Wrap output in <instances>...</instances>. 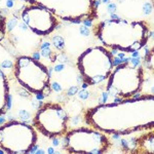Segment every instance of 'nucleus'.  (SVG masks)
I'll list each match as a JSON object with an SVG mask.
<instances>
[{
  "instance_id": "f257e3e1",
  "label": "nucleus",
  "mask_w": 154,
  "mask_h": 154,
  "mask_svg": "<svg viewBox=\"0 0 154 154\" xmlns=\"http://www.w3.org/2000/svg\"><path fill=\"white\" fill-rule=\"evenodd\" d=\"M85 122L109 135L125 136L154 128V96L123 99L116 103L101 104L84 114Z\"/></svg>"
},
{
  "instance_id": "f03ea898",
  "label": "nucleus",
  "mask_w": 154,
  "mask_h": 154,
  "mask_svg": "<svg viewBox=\"0 0 154 154\" xmlns=\"http://www.w3.org/2000/svg\"><path fill=\"white\" fill-rule=\"evenodd\" d=\"M94 33L102 45L122 53H136L147 44L150 27L145 21L108 19L94 28Z\"/></svg>"
},
{
  "instance_id": "7ed1b4c3",
  "label": "nucleus",
  "mask_w": 154,
  "mask_h": 154,
  "mask_svg": "<svg viewBox=\"0 0 154 154\" xmlns=\"http://www.w3.org/2000/svg\"><path fill=\"white\" fill-rule=\"evenodd\" d=\"M76 66L84 83L97 85L107 80L113 70L112 54L103 45L88 48L79 54Z\"/></svg>"
},
{
  "instance_id": "20e7f679",
  "label": "nucleus",
  "mask_w": 154,
  "mask_h": 154,
  "mask_svg": "<svg viewBox=\"0 0 154 154\" xmlns=\"http://www.w3.org/2000/svg\"><path fill=\"white\" fill-rule=\"evenodd\" d=\"M14 75L20 85L35 96L51 91V74L44 64L29 56H21L14 64Z\"/></svg>"
},
{
  "instance_id": "39448f33",
  "label": "nucleus",
  "mask_w": 154,
  "mask_h": 154,
  "mask_svg": "<svg viewBox=\"0 0 154 154\" xmlns=\"http://www.w3.org/2000/svg\"><path fill=\"white\" fill-rule=\"evenodd\" d=\"M145 74L141 64L123 62L113 68L107 79V91L110 95L120 99H130L140 93Z\"/></svg>"
},
{
  "instance_id": "423d86ee",
  "label": "nucleus",
  "mask_w": 154,
  "mask_h": 154,
  "mask_svg": "<svg viewBox=\"0 0 154 154\" xmlns=\"http://www.w3.org/2000/svg\"><path fill=\"white\" fill-rule=\"evenodd\" d=\"M37 141L35 128L26 122L11 120L0 126V149L5 153H29L35 148Z\"/></svg>"
},
{
  "instance_id": "0eeeda50",
  "label": "nucleus",
  "mask_w": 154,
  "mask_h": 154,
  "mask_svg": "<svg viewBox=\"0 0 154 154\" xmlns=\"http://www.w3.org/2000/svg\"><path fill=\"white\" fill-rule=\"evenodd\" d=\"M32 5L42 6L62 21L82 23L97 17L95 0H24Z\"/></svg>"
},
{
  "instance_id": "6e6552de",
  "label": "nucleus",
  "mask_w": 154,
  "mask_h": 154,
  "mask_svg": "<svg viewBox=\"0 0 154 154\" xmlns=\"http://www.w3.org/2000/svg\"><path fill=\"white\" fill-rule=\"evenodd\" d=\"M112 146L105 133L96 128H80L67 131L64 149L74 154H103Z\"/></svg>"
},
{
  "instance_id": "1a4fd4ad",
  "label": "nucleus",
  "mask_w": 154,
  "mask_h": 154,
  "mask_svg": "<svg viewBox=\"0 0 154 154\" xmlns=\"http://www.w3.org/2000/svg\"><path fill=\"white\" fill-rule=\"evenodd\" d=\"M69 115L66 109L57 103L42 105L33 118V126L46 138L54 139L66 135Z\"/></svg>"
},
{
  "instance_id": "9d476101",
  "label": "nucleus",
  "mask_w": 154,
  "mask_h": 154,
  "mask_svg": "<svg viewBox=\"0 0 154 154\" xmlns=\"http://www.w3.org/2000/svg\"><path fill=\"white\" fill-rule=\"evenodd\" d=\"M21 19L24 24L38 36L49 35L59 25V20L53 12L42 6L32 4L23 9Z\"/></svg>"
},
{
  "instance_id": "9b49d317",
  "label": "nucleus",
  "mask_w": 154,
  "mask_h": 154,
  "mask_svg": "<svg viewBox=\"0 0 154 154\" xmlns=\"http://www.w3.org/2000/svg\"><path fill=\"white\" fill-rule=\"evenodd\" d=\"M133 153L135 154H154V128L137 139Z\"/></svg>"
},
{
  "instance_id": "f8f14e48",
  "label": "nucleus",
  "mask_w": 154,
  "mask_h": 154,
  "mask_svg": "<svg viewBox=\"0 0 154 154\" xmlns=\"http://www.w3.org/2000/svg\"><path fill=\"white\" fill-rule=\"evenodd\" d=\"M9 106V84L7 77L0 68V116L4 115Z\"/></svg>"
},
{
  "instance_id": "ddd939ff",
  "label": "nucleus",
  "mask_w": 154,
  "mask_h": 154,
  "mask_svg": "<svg viewBox=\"0 0 154 154\" xmlns=\"http://www.w3.org/2000/svg\"><path fill=\"white\" fill-rule=\"evenodd\" d=\"M6 34V20L0 12V42L4 39Z\"/></svg>"
}]
</instances>
